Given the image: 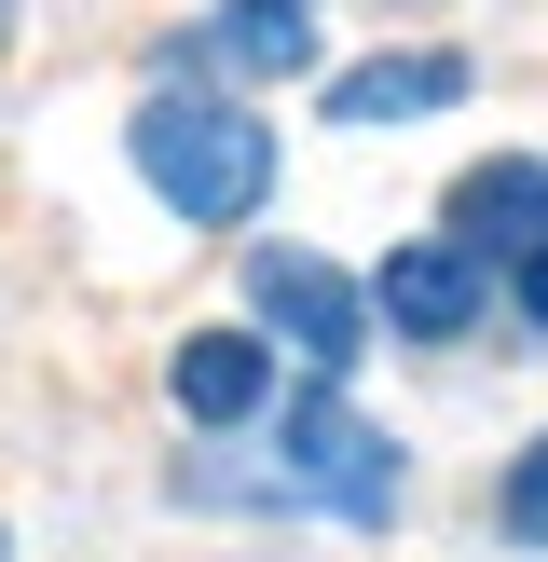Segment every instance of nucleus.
<instances>
[{
    "mask_svg": "<svg viewBox=\"0 0 548 562\" xmlns=\"http://www.w3.org/2000/svg\"><path fill=\"white\" fill-rule=\"evenodd\" d=\"M124 151H137V179H151L179 220H206V234L274 192V124L233 110V97H137Z\"/></svg>",
    "mask_w": 548,
    "mask_h": 562,
    "instance_id": "f257e3e1",
    "label": "nucleus"
},
{
    "mask_svg": "<svg viewBox=\"0 0 548 562\" xmlns=\"http://www.w3.org/2000/svg\"><path fill=\"white\" fill-rule=\"evenodd\" d=\"M247 494H288V508H329V521H384V508H398V439H384L343 384H316V398H288L274 467Z\"/></svg>",
    "mask_w": 548,
    "mask_h": 562,
    "instance_id": "f03ea898",
    "label": "nucleus"
},
{
    "mask_svg": "<svg viewBox=\"0 0 548 562\" xmlns=\"http://www.w3.org/2000/svg\"><path fill=\"white\" fill-rule=\"evenodd\" d=\"M247 302H261L316 371H356V357H370V289H343L316 247H261V261H247Z\"/></svg>",
    "mask_w": 548,
    "mask_h": 562,
    "instance_id": "7ed1b4c3",
    "label": "nucleus"
},
{
    "mask_svg": "<svg viewBox=\"0 0 548 562\" xmlns=\"http://www.w3.org/2000/svg\"><path fill=\"white\" fill-rule=\"evenodd\" d=\"M480 261H466L453 234H425V247H398V261L370 274V316L398 329V344H466V329H480Z\"/></svg>",
    "mask_w": 548,
    "mask_h": 562,
    "instance_id": "20e7f679",
    "label": "nucleus"
},
{
    "mask_svg": "<svg viewBox=\"0 0 548 562\" xmlns=\"http://www.w3.org/2000/svg\"><path fill=\"white\" fill-rule=\"evenodd\" d=\"M164 384H179L192 426H247V412L274 398V344L261 329H192V344L164 357Z\"/></svg>",
    "mask_w": 548,
    "mask_h": 562,
    "instance_id": "39448f33",
    "label": "nucleus"
},
{
    "mask_svg": "<svg viewBox=\"0 0 548 562\" xmlns=\"http://www.w3.org/2000/svg\"><path fill=\"white\" fill-rule=\"evenodd\" d=\"M466 97V55H370V69H343L329 82V124H411V110H453Z\"/></svg>",
    "mask_w": 548,
    "mask_h": 562,
    "instance_id": "423d86ee",
    "label": "nucleus"
},
{
    "mask_svg": "<svg viewBox=\"0 0 548 562\" xmlns=\"http://www.w3.org/2000/svg\"><path fill=\"white\" fill-rule=\"evenodd\" d=\"M453 247H548V165H466L453 179Z\"/></svg>",
    "mask_w": 548,
    "mask_h": 562,
    "instance_id": "0eeeda50",
    "label": "nucleus"
},
{
    "mask_svg": "<svg viewBox=\"0 0 548 562\" xmlns=\"http://www.w3.org/2000/svg\"><path fill=\"white\" fill-rule=\"evenodd\" d=\"M206 42L233 55V69H316V0H233Z\"/></svg>",
    "mask_w": 548,
    "mask_h": 562,
    "instance_id": "6e6552de",
    "label": "nucleus"
},
{
    "mask_svg": "<svg viewBox=\"0 0 548 562\" xmlns=\"http://www.w3.org/2000/svg\"><path fill=\"white\" fill-rule=\"evenodd\" d=\"M493 521H507V549H548V439H535V453H507V481H493Z\"/></svg>",
    "mask_w": 548,
    "mask_h": 562,
    "instance_id": "1a4fd4ad",
    "label": "nucleus"
},
{
    "mask_svg": "<svg viewBox=\"0 0 548 562\" xmlns=\"http://www.w3.org/2000/svg\"><path fill=\"white\" fill-rule=\"evenodd\" d=\"M521 316L548 329V247H521Z\"/></svg>",
    "mask_w": 548,
    "mask_h": 562,
    "instance_id": "9d476101",
    "label": "nucleus"
}]
</instances>
